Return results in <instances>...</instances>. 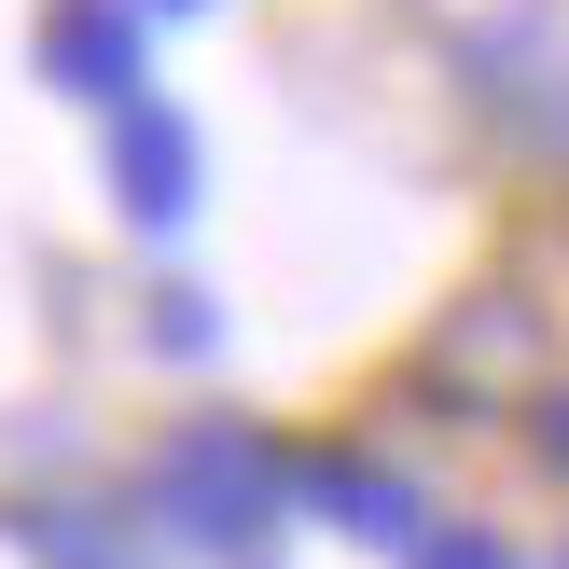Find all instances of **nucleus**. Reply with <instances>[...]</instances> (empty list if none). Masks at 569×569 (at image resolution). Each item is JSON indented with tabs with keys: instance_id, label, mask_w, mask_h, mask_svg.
<instances>
[{
	"instance_id": "obj_1",
	"label": "nucleus",
	"mask_w": 569,
	"mask_h": 569,
	"mask_svg": "<svg viewBox=\"0 0 569 569\" xmlns=\"http://www.w3.org/2000/svg\"><path fill=\"white\" fill-rule=\"evenodd\" d=\"M126 528H139L153 556L250 569L278 528H292V445H278V431H250V417H222V403L167 417V431H153V459H139Z\"/></svg>"
},
{
	"instance_id": "obj_2",
	"label": "nucleus",
	"mask_w": 569,
	"mask_h": 569,
	"mask_svg": "<svg viewBox=\"0 0 569 569\" xmlns=\"http://www.w3.org/2000/svg\"><path fill=\"white\" fill-rule=\"evenodd\" d=\"M292 515H320L333 542H361V556H417L431 542V487H417L403 459H361V445L292 459Z\"/></svg>"
},
{
	"instance_id": "obj_3",
	"label": "nucleus",
	"mask_w": 569,
	"mask_h": 569,
	"mask_svg": "<svg viewBox=\"0 0 569 569\" xmlns=\"http://www.w3.org/2000/svg\"><path fill=\"white\" fill-rule=\"evenodd\" d=\"M194 194H209V139H194L167 98H126L111 111V209H126L139 237H181Z\"/></svg>"
},
{
	"instance_id": "obj_4",
	"label": "nucleus",
	"mask_w": 569,
	"mask_h": 569,
	"mask_svg": "<svg viewBox=\"0 0 569 569\" xmlns=\"http://www.w3.org/2000/svg\"><path fill=\"white\" fill-rule=\"evenodd\" d=\"M139 56H153L139 0H42V83H70V98L126 111V98H139Z\"/></svg>"
},
{
	"instance_id": "obj_5",
	"label": "nucleus",
	"mask_w": 569,
	"mask_h": 569,
	"mask_svg": "<svg viewBox=\"0 0 569 569\" xmlns=\"http://www.w3.org/2000/svg\"><path fill=\"white\" fill-rule=\"evenodd\" d=\"M28 556H42V569H153V542H139L126 515H83V500L28 515Z\"/></svg>"
},
{
	"instance_id": "obj_6",
	"label": "nucleus",
	"mask_w": 569,
	"mask_h": 569,
	"mask_svg": "<svg viewBox=\"0 0 569 569\" xmlns=\"http://www.w3.org/2000/svg\"><path fill=\"white\" fill-rule=\"evenodd\" d=\"M403 569H528V556H515V542H500V528H487V515H459V528H431V542H417Z\"/></svg>"
},
{
	"instance_id": "obj_7",
	"label": "nucleus",
	"mask_w": 569,
	"mask_h": 569,
	"mask_svg": "<svg viewBox=\"0 0 569 569\" xmlns=\"http://www.w3.org/2000/svg\"><path fill=\"white\" fill-rule=\"evenodd\" d=\"M528 459H542V472H569V389H556L542 417H528Z\"/></svg>"
},
{
	"instance_id": "obj_8",
	"label": "nucleus",
	"mask_w": 569,
	"mask_h": 569,
	"mask_svg": "<svg viewBox=\"0 0 569 569\" xmlns=\"http://www.w3.org/2000/svg\"><path fill=\"white\" fill-rule=\"evenodd\" d=\"M139 14H194V0H139Z\"/></svg>"
},
{
	"instance_id": "obj_9",
	"label": "nucleus",
	"mask_w": 569,
	"mask_h": 569,
	"mask_svg": "<svg viewBox=\"0 0 569 569\" xmlns=\"http://www.w3.org/2000/svg\"><path fill=\"white\" fill-rule=\"evenodd\" d=\"M556 569H569V542H556Z\"/></svg>"
}]
</instances>
